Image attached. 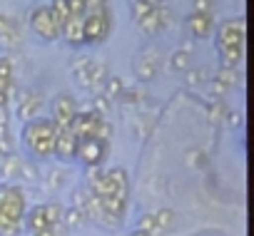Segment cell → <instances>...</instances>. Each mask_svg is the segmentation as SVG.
<instances>
[{"instance_id": "cell-1", "label": "cell", "mask_w": 254, "mask_h": 236, "mask_svg": "<svg viewBox=\"0 0 254 236\" xmlns=\"http://www.w3.org/2000/svg\"><path fill=\"white\" fill-rule=\"evenodd\" d=\"M25 211L28 204L23 189L13 184H0V236H18Z\"/></svg>"}, {"instance_id": "cell-2", "label": "cell", "mask_w": 254, "mask_h": 236, "mask_svg": "<svg viewBox=\"0 0 254 236\" xmlns=\"http://www.w3.org/2000/svg\"><path fill=\"white\" fill-rule=\"evenodd\" d=\"M55 137H58V127L53 120H43V117H33L28 120V125L23 127V142L25 147L30 149V154L40 157V159H48L53 157V149H55Z\"/></svg>"}, {"instance_id": "cell-3", "label": "cell", "mask_w": 254, "mask_h": 236, "mask_svg": "<svg viewBox=\"0 0 254 236\" xmlns=\"http://www.w3.org/2000/svg\"><path fill=\"white\" fill-rule=\"evenodd\" d=\"M87 191L95 196H107V194H117L122 199L130 196V182H127V172L122 167H115L105 174H100L97 179L87 182Z\"/></svg>"}, {"instance_id": "cell-4", "label": "cell", "mask_w": 254, "mask_h": 236, "mask_svg": "<svg viewBox=\"0 0 254 236\" xmlns=\"http://www.w3.org/2000/svg\"><path fill=\"white\" fill-rule=\"evenodd\" d=\"M82 35L85 45H97L110 35V13L105 10H90L82 15Z\"/></svg>"}, {"instance_id": "cell-5", "label": "cell", "mask_w": 254, "mask_h": 236, "mask_svg": "<svg viewBox=\"0 0 254 236\" xmlns=\"http://www.w3.org/2000/svg\"><path fill=\"white\" fill-rule=\"evenodd\" d=\"M30 28L35 30V35H40L48 43H53V40L60 38V23L50 13V5H38L30 13Z\"/></svg>"}, {"instance_id": "cell-6", "label": "cell", "mask_w": 254, "mask_h": 236, "mask_svg": "<svg viewBox=\"0 0 254 236\" xmlns=\"http://www.w3.org/2000/svg\"><path fill=\"white\" fill-rule=\"evenodd\" d=\"M102 120H105V117L97 114L95 109H90V112H75L72 122H70V132L77 140H92V137H97Z\"/></svg>"}, {"instance_id": "cell-7", "label": "cell", "mask_w": 254, "mask_h": 236, "mask_svg": "<svg viewBox=\"0 0 254 236\" xmlns=\"http://www.w3.org/2000/svg\"><path fill=\"white\" fill-rule=\"evenodd\" d=\"M85 167H100L107 157V142L92 137V140H80L77 144V154H75Z\"/></svg>"}, {"instance_id": "cell-8", "label": "cell", "mask_w": 254, "mask_h": 236, "mask_svg": "<svg viewBox=\"0 0 254 236\" xmlns=\"http://www.w3.org/2000/svg\"><path fill=\"white\" fill-rule=\"evenodd\" d=\"M244 18H237V20H227L222 28H219V33H217V47H232V45H237V47H244Z\"/></svg>"}, {"instance_id": "cell-9", "label": "cell", "mask_w": 254, "mask_h": 236, "mask_svg": "<svg viewBox=\"0 0 254 236\" xmlns=\"http://www.w3.org/2000/svg\"><path fill=\"white\" fill-rule=\"evenodd\" d=\"M75 112H77V107H75V99L70 94L55 97V102H53V122H55L58 132L60 130H70V122H72Z\"/></svg>"}, {"instance_id": "cell-10", "label": "cell", "mask_w": 254, "mask_h": 236, "mask_svg": "<svg viewBox=\"0 0 254 236\" xmlns=\"http://www.w3.org/2000/svg\"><path fill=\"white\" fill-rule=\"evenodd\" d=\"M77 144H80V140H77L70 130H60L58 137H55L53 157H58L60 162H72L75 154H77Z\"/></svg>"}, {"instance_id": "cell-11", "label": "cell", "mask_w": 254, "mask_h": 236, "mask_svg": "<svg viewBox=\"0 0 254 236\" xmlns=\"http://www.w3.org/2000/svg\"><path fill=\"white\" fill-rule=\"evenodd\" d=\"M60 38H65L72 47H82V45H85V35H82V15H70V18L60 25Z\"/></svg>"}, {"instance_id": "cell-12", "label": "cell", "mask_w": 254, "mask_h": 236, "mask_svg": "<svg viewBox=\"0 0 254 236\" xmlns=\"http://www.w3.org/2000/svg\"><path fill=\"white\" fill-rule=\"evenodd\" d=\"M187 25H190V33L199 40L209 38L212 30H214V20H212V13H192L187 18Z\"/></svg>"}, {"instance_id": "cell-13", "label": "cell", "mask_w": 254, "mask_h": 236, "mask_svg": "<svg viewBox=\"0 0 254 236\" xmlns=\"http://www.w3.org/2000/svg\"><path fill=\"white\" fill-rule=\"evenodd\" d=\"M23 219H25V226H28L30 234L43 231V229H50V226H48V219H45V206H43V204H38V206H33L30 211H25Z\"/></svg>"}, {"instance_id": "cell-14", "label": "cell", "mask_w": 254, "mask_h": 236, "mask_svg": "<svg viewBox=\"0 0 254 236\" xmlns=\"http://www.w3.org/2000/svg\"><path fill=\"white\" fill-rule=\"evenodd\" d=\"M137 25H140V30L145 33V35H157L160 30H162V20H160V10H157V5L150 10V13H145L140 20H137Z\"/></svg>"}, {"instance_id": "cell-15", "label": "cell", "mask_w": 254, "mask_h": 236, "mask_svg": "<svg viewBox=\"0 0 254 236\" xmlns=\"http://www.w3.org/2000/svg\"><path fill=\"white\" fill-rule=\"evenodd\" d=\"M100 199V206H102V211H107V214H115V216H125V211H127V199H122V196H117V194H107V196H97Z\"/></svg>"}, {"instance_id": "cell-16", "label": "cell", "mask_w": 254, "mask_h": 236, "mask_svg": "<svg viewBox=\"0 0 254 236\" xmlns=\"http://www.w3.org/2000/svg\"><path fill=\"white\" fill-rule=\"evenodd\" d=\"M217 50H219L222 67H237L242 62V57H244V47H237V45H232V47H217Z\"/></svg>"}, {"instance_id": "cell-17", "label": "cell", "mask_w": 254, "mask_h": 236, "mask_svg": "<svg viewBox=\"0 0 254 236\" xmlns=\"http://www.w3.org/2000/svg\"><path fill=\"white\" fill-rule=\"evenodd\" d=\"M0 177H3L5 182H15V179H20V159L13 157V154H8L5 162L0 164Z\"/></svg>"}, {"instance_id": "cell-18", "label": "cell", "mask_w": 254, "mask_h": 236, "mask_svg": "<svg viewBox=\"0 0 254 236\" xmlns=\"http://www.w3.org/2000/svg\"><path fill=\"white\" fill-rule=\"evenodd\" d=\"M43 206H45L48 226H50V229L63 226V211H65V206H63V204H58V201H50V204H43Z\"/></svg>"}, {"instance_id": "cell-19", "label": "cell", "mask_w": 254, "mask_h": 236, "mask_svg": "<svg viewBox=\"0 0 254 236\" xmlns=\"http://www.w3.org/2000/svg\"><path fill=\"white\" fill-rule=\"evenodd\" d=\"M190 65H192V52H187V50H177L170 57V70L172 72H187Z\"/></svg>"}, {"instance_id": "cell-20", "label": "cell", "mask_w": 254, "mask_h": 236, "mask_svg": "<svg viewBox=\"0 0 254 236\" xmlns=\"http://www.w3.org/2000/svg\"><path fill=\"white\" fill-rule=\"evenodd\" d=\"M82 221H85V214H82L80 206H70V209L63 211V226H67V229H80Z\"/></svg>"}, {"instance_id": "cell-21", "label": "cell", "mask_w": 254, "mask_h": 236, "mask_svg": "<svg viewBox=\"0 0 254 236\" xmlns=\"http://www.w3.org/2000/svg\"><path fill=\"white\" fill-rule=\"evenodd\" d=\"M137 229L147 231L150 236H162V231H165V229H160V226H157L155 214H142V216H140V221H137Z\"/></svg>"}, {"instance_id": "cell-22", "label": "cell", "mask_w": 254, "mask_h": 236, "mask_svg": "<svg viewBox=\"0 0 254 236\" xmlns=\"http://www.w3.org/2000/svg\"><path fill=\"white\" fill-rule=\"evenodd\" d=\"M50 13H53V15H55V20L63 25V23L70 18V5H67V0H53Z\"/></svg>"}, {"instance_id": "cell-23", "label": "cell", "mask_w": 254, "mask_h": 236, "mask_svg": "<svg viewBox=\"0 0 254 236\" xmlns=\"http://www.w3.org/2000/svg\"><path fill=\"white\" fill-rule=\"evenodd\" d=\"M217 82H222L224 87H232V85H237V80H239V75L234 72V67H222L219 72H217V77H214Z\"/></svg>"}, {"instance_id": "cell-24", "label": "cell", "mask_w": 254, "mask_h": 236, "mask_svg": "<svg viewBox=\"0 0 254 236\" xmlns=\"http://www.w3.org/2000/svg\"><path fill=\"white\" fill-rule=\"evenodd\" d=\"M125 90L120 77H105V97H120V92Z\"/></svg>"}, {"instance_id": "cell-25", "label": "cell", "mask_w": 254, "mask_h": 236, "mask_svg": "<svg viewBox=\"0 0 254 236\" xmlns=\"http://www.w3.org/2000/svg\"><path fill=\"white\" fill-rule=\"evenodd\" d=\"M157 3H152V0H132V18L140 20L145 13H150Z\"/></svg>"}, {"instance_id": "cell-26", "label": "cell", "mask_w": 254, "mask_h": 236, "mask_svg": "<svg viewBox=\"0 0 254 236\" xmlns=\"http://www.w3.org/2000/svg\"><path fill=\"white\" fill-rule=\"evenodd\" d=\"M40 109V102L38 99H28V102H23V107H20V120H33L35 117V112Z\"/></svg>"}, {"instance_id": "cell-27", "label": "cell", "mask_w": 254, "mask_h": 236, "mask_svg": "<svg viewBox=\"0 0 254 236\" xmlns=\"http://www.w3.org/2000/svg\"><path fill=\"white\" fill-rule=\"evenodd\" d=\"M155 221H157L160 229H170L172 221H175V211H172V209H160V211L155 214Z\"/></svg>"}, {"instance_id": "cell-28", "label": "cell", "mask_w": 254, "mask_h": 236, "mask_svg": "<svg viewBox=\"0 0 254 236\" xmlns=\"http://www.w3.org/2000/svg\"><path fill=\"white\" fill-rule=\"evenodd\" d=\"M155 72H157L155 62H147V60H142V62L137 65V77H140V80H152V77H155Z\"/></svg>"}, {"instance_id": "cell-29", "label": "cell", "mask_w": 254, "mask_h": 236, "mask_svg": "<svg viewBox=\"0 0 254 236\" xmlns=\"http://www.w3.org/2000/svg\"><path fill=\"white\" fill-rule=\"evenodd\" d=\"M0 80L13 82V62L8 57H0Z\"/></svg>"}, {"instance_id": "cell-30", "label": "cell", "mask_w": 254, "mask_h": 236, "mask_svg": "<svg viewBox=\"0 0 254 236\" xmlns=\"http://www.w3.org/2000/svg\"><path fill=\"white\" fill-rule=\"evenodd\" d=\"M70 15H85L87 13V0H67Z\"/></svg>"}, {"instance_id": "cell-31", "label": "cell", "mask_w": 254, "mask_h": 236, "mask_svg": "<svg viewBox=\"0 0 254 236\" xmlns=\"http://www.w3.org/2000/svg\"><path fill=\"white\" fill-rule=\"evenodd\" d=\"M107 99H110V97L100 94V97H95V104H92V109H95L97 114H102V117L110 112V102H107Z\"/></svg>"}, {"instance_id": "cell-32", "label": "cell", "mask_w": 254, "mask_h": 236, "mask_svg": "<svg viewBox=\"0 0 254 236\" xmlns=\"http://www.w3.org/2000/svg\"><path fill=\"white\" fill-rule=\"evenodd\" d=\"M20 177H23V179L35 182V179H38V169H35L30 162H20Z\"/></svg>"}, {"instance_id": "cell-33", "label": "cell", "mask_w": 254, "mask_h": 236, "mask_svg": "<svg viewBox=\"0 0 254 236\" xmlns=\"http://www.w3.org/2000/svg\"><path fill=\"white\" fill-rule=\"evenodd\" d=\"M212 0H192V13H212Z\"/></svg>"}, {"instance_id": "cell-34", "label": "cell", "mask_w": 254, "mask_h": 236, "mask_svg": "<svg viewBox=\"0 0 254 236\" xmlns=\"http://www.w3.org/2000/svg\"><path fill=\"white\" fill-rule=\"evenodd\" d=\"M187 162H190V164H197V167H204V164H207V157H204L202 152H192V149H190V152H187Z\"/></svg>"}, {"instance_id": "cell-35", "label": "cell", "mask_w": 254, "mask_h": 236, "mask_svg": "<svg viewBox=\"0 0 254 236\" xmlns=\"http://www.w3.org/2000/svg\"><path fill=\"white\" fill-rule=\"evenodd\" d=\"M242 120H244V117H242L239 112H227V114H224V122H227L229 127H242Z\"/></svg>"}, {"instance_id": "cell-36", "label": "cell", "mask_w": 254, "mask_h": 236, "mask_svg": "<svg viewBox=\"0 0 254 236\" xmlns=\"http://www.w3.org/2000/svg\"><path fill=\"white\" fill-rule=\"evenodd\" d=\"M207 77L204 70H194V72H187V85H202V80Z\"/></svg>"}, {"instance_id": "cell-37", "label": "cell", "mask_w": 254, "mask_h": 236, "mask_svg": "<svg viewBox=\"0 0 254 236\" xmlns=\"http://www.w3.org/2000/svg\"><path fill=\"white\" fill-rule=\"evenodd\" d=\"M227 90H229V87H224L222 82H217V80H212V94H217V97H219V94H224Z\"/></svg>"}, {"instance_id": "cell-38", "label": "cell", "mask_w": 254, "mask_h": 236, "mask_svg": "<svg viewBox=\"0 0 254 236\" xmlns=\"http://www.w3.org/2000/svg\"><path fill=\"white\" fill-rule=\"evenodd\" d=\"M219 114H222V104L217 102L214 107H209V120H217V117H219Z\"/></svg>"}, {"instance_id": "cell-39", "label": "cell", "mask_w": 254, "mask_h": 236, "mask_svg": "<svg viewBox=\"0 0 254 236\" xmlns=\"http://www.w3.org/2000/svg\"><path fill=\"white\" fill-rule=\"evenodd\" d=\"M30 236H58V234H55V229H43V231H35Z\"/></svg>"}, {"instance_id": "cell-40", "label": "cell", "mask_w": 254, "mask_h": 236, "mask_svg": "<svg viewBox=\"0 0 254 236\" xmlns=\"http://www.w3.org/2000/svg\"><path fill=\"white\" fill-rule=\"evenodd\" d=\"M60 179H63V174H50V187H60Z\"/></svg>"}, {"instance_id": "cell-41", "label": "cell", "mask_w": 254, "mask_h": 236, "mask_svg": "<svg viewBox=\"0 0 254 236\" xmlns=\"http://www.w3.org/2000/svg\"><path fill=\"white\" fill-rule=\"evenodd\" d=\"M5 104H8V92L0 90V107H5Z\"/></svg>"}, {"instance_id": "cell-42", "label": "cell", "mask_w": 254, "mask_h": 236, "mask_svg": "<svg viewBox=\"0 0 254 236\" xmlns=\"http://www.w3.org/2000/svg\"><path fill=\"white\" fill-rule=\"evenodd\" d=\"M130 236H150V234H147V231H142V229H135Z\"/></svg>"}]
</instances>
